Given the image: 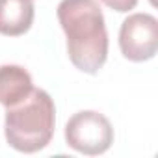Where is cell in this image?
Listing matches in <instances>:
<instances>
[{"mask_svg": "<svg viewBox=\"0 0 158 158\" xmlns=\"http://www.w3.org/2000/svg\"><path fill=\"white\" fill-rule=\"evenodd\" d=\"M56 127V106L45 89L34 88L32 93L6 110L4 136L10 147L19 152H37L45 149Z\"/></svg>", "mask_w": 158, "mask_h": 158, "instance_id": "2", "label": "cell"}, {"mask_svg": "<svg viewBox=\"0 0 158 158\" xmlns=\"http://www.w3.org/2000/svg\"><path fill=\"white\" fill-rule=\"evenodd\" d=\"M101 2L104 6H108L110 10L117 11V13H127V11H130V10L136 8L138 0H101Z\"/></svg>", "mask_w": 158, "mask_h": 158, "instance_id": "7", "label": "cell"}, {"mask_svg": "<svg viewBox=\"0 0 158 158\" xmlns=\"http://www.w3.org/2000/svg\"><path fill=\"white\" fill-rule=\"evenodd\" d=\"M34 89L32 74L21 65H0V104L10 108L24 101Z\"/></svg>", "mask_w": 158, "mask_h": 158, "instance_id": "5", "label": "cell"}, {"mask_svg": "<svg viewBox=\"0 0 158 158\" xmlns=\"http://www.w3.org/2000/svg\"><path fill=\"white\" fill-rule=\"evenodd\" d=\"M34 23L32 0H0V34L17 37L26 34Z\"/></svg>", "mask_w": 158, "mask_h": 158, "instance_id": "6", "label": "cell"}, {"mask_svg": "<svg viewBox=\"0 0 158 158\" xmlns=\"http://www.w3.org/2000/svg\"><path fill=\"white\" fill-rule=\"evenodd\" d=\"M65 141L76 152L97 156L112 147L114 127L104 114L95 110H82L67 121Z\"/></svg>", "mask_w": 158, "mask_h": 158, "instance_id": "3", "label": "cell"}, {"mask_svg": "<svg viewBox=\"0 0 158 158\" xmlns=\"http://www.w3.org/2000/svg\"><path fill=\"white\" fill-rule=\"evenodd\" d=\"M119 48L128 61H147L158 50V21L151 13L128 15L119 30Z\"/></svg>", "mask_w": 158, "mask_h": 158, "instance_id": "4", "label": "cell"}, {"mask_svg": "<svg viewBox=\"0 0 158 158\" xmlns=\"http://www.w3.org/2000/svg\"><path fill=\"white\" fill-rule=\"evenodd\" d=\"M56 13L73 65L82 73L97 74L108 58V32L101 6L95 0H61Z\"/></svg>", "mask_w": 158, "mask_h": 158, "instance_id": "1", "label": "cell"}]
</instances>
